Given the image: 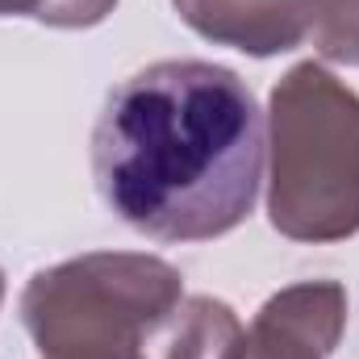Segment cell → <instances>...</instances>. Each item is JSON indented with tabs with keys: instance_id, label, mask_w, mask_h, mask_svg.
<instances>
[{
	"instance_id": "cell-9",
	"label": "cell",
	"mask_w": 359,
	"mask_h": 359,
	"mask_svg": "<svg viewBox=\"0 0 359 359\" xmlns=\"http://www.w3.org/2000/svg\"><path fill=\"white\" fill-rule=\"evenodd\" d=\"M0 297H4V276H0Z\"/></svg>"
},
{
	"instance_id": "cell-6",
	"label": "cell",
	"mask_w": 359,
	"mask_h": 359,
	"mask_svg": "<svg viewBox=\"0 0 359 359\" xmlns=\"http://www.w3.org/2000/svg\"><path fill=\"white\" fill-rule=\"evenodd\" d=\"M243 322L226 301L213 297H180L176 305L151 326L134 359H226L238 339Z\"/></svg>"
},
{
	"instance_id": "cell-3",
	"label": "cell",
	"mask_w": 359,
	"mask_h": 359,
	"mask_svg": "<svg viewBox=\"0 0 359 359\" xmlns=\"http://www.w3.org/2000/svg\"><path fill=\"white\" fill-rule=\"evenodd\" d=\"M180 297L172 264L96 251L38 271L21 292V322L46 359H134Z\"/></svg>"
},
{
	"instance_id": "cell-2",
	"label": "cell",
	"mask_w": 359,
	"mask_h": 359,
	"mask_svg": "<svg viewBox=\"0 0 359 359\" xmlns=\"http://www.w3.org/2000/svg\"><path fill=\"white\" fill-rule=\"evenodd\" d=\"M268 217L297 243L359 234V96L322 63H297L271 92Z\"/></svg>"
},
{
	"instance_id": "cell-7",
	"label": "cell",
	"mask_w": 359,
	"mask_h": 359,
	"mask_svg": "<svg viewBox=\"0 0 359 359\" xmlns=\"http://www.w3.org/2000/svg\"><path fill=\"white\" fill-rule=\"evenodd\" d=\"M301 8L305 42H313L330 63L359 67V0H301Z\"/></svg>"
},
{
	"instance_id": "cell-1",
	"label": "cell",
	"mask_w": 359,
	"mask_h": 359,
	"mask_svg": "<svg viewBox=\"0 0 359 359\" xmlns=\"http://www.w3.org/2000/svg\"><path fill=\"white\" fill-rule=\"evenodd\" d=\"M268 121L230 67L163 59L109 92L92 130L104 205L155 243H209L259 196Z\"/></svg>"
},
{
	"instance_id": "cell-4",
	"label": "cell",
	"mask_w": 359,
	"mask_h": 359,
	"mask_svg": "<svg viewBox=\"0 0 359 359\" xmlns=\"http://www.w3.org/2000/svg\"><path fill=\"white\" fill-rule=\"evenodd\" d=\"M347 326V292L334 280H305L276 292L226 359H330Z\"/></svg>"
},
{
	"instance_id": "cell-8",
	"label": "cell",
	"mask_w": 359,
	"mask_h": 359,
	"mask_svg": "<svg viewBox=\"0 0 359 359\" xmlns=\"http://www.w3.org/2000/svg\"><path fill=\"white\" fill-rule=\"evenodd\" d=\"M117 0H0V17H34L59 29H88L113 13Z\"/></svg>"
},
{
	"instance_id": "cell-5",
	"label": "cell",
	"mask_w": 359,
	"mask_h": 359,
	"mask_svg": "<svg viewBox=\"0 0 359 359\" xmlns=\"http://www.w3.org/2000/svg\"><path fill=\"white\" fill-rule=\"evenodd\" d=\"M176 13L209 42L268 59L305 42L301 0H172Z\"/></svg>"
}]
</instances>
